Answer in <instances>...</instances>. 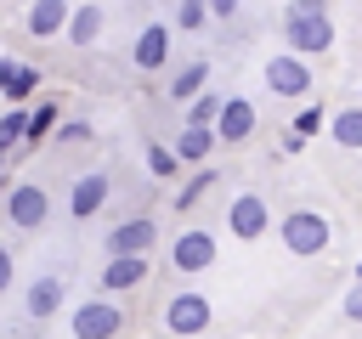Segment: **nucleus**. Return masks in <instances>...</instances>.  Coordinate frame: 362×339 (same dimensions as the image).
Returning a JSON list of instances; mask_svg holds the SVG:
<instances>
[{"label": "nucleus", "mask_w": 362, "mask_h": 339, "mask_svg": "<svg viewBox=\"0 0 362 339\" xmlns=\"http://www.w3.org/2000/svg\"><path fill=\"white\" fill-rule=\"evenodd\" d=\"M283 34H288V51H300V56L328 51V45H334L328 0H288V11H283Z\"/></svg>", "instance_id": "f257e3e1"}, {"label": "nucleus", "mask_w": 362, "mask_h": 339, "mask_svg": "<svg viewBox=\"0 0 362 339\" xmlns=\"http://www.w3.org/2000/svg\"><path fill=\"white\" fill-rule=\"evenodd\" d=\"M277 232H283V249H288V254H300V260L322 254V249H328V237H334V232H328V220H322L317 209H288Z\"/></svg>", "instance_id": "f03ea898"}, {"label": "nucleus", "mask_w": 362, "mask_h": 339, "mask_svg": "<svg viewBox=\"0 0 362 339\" xmlns=\"http://www.w3.org/2000/svg\"><path fill=\"white\" fill-rule=\"evenodd\" d=\"M45 215H51V192H45L40 181H11V186H6V220H11L17 232H40Z\"/></svg>", "instance_id": "7ed1b4c3"}, {"label": "nucleus", "mask_w": 362, "mask_h": 339, "mask_svg": "<svg viewBox=\"0 0 362 339\" xmlns=\"http://www.w3.org/2000/svg\"><path fill=\"white\" fill-rule=\"evenodd\" d=\"M311 68H305V56L300 51H283V56H272L266 62V90L272 96H288V102H305L311 96Z\"/></svg>", "instance_id": "20e7f679"}, {"label": "nucleus", "mask_w": 362, "mask_h": 339, "mask_svg": "<svg viewBox=\"0 0 362 339\" xmlns=\"http://www.w3.org/2000/svg\"><path fill=\"white\" fill-rule=\"evenodd\" d=\"M79 339H113L119 328H124V311L113 305V299H85L79 311H74V322H68Z\"/></svg>", "instance_id": "39448f33"}, {"label": "nucleus", "mask_w": 362, "mask_h": 339, "mask_svg": "<svg viewBox=\"0 0 362 339\" xmlns=\"http://www.w3.org/2000/svg\"><path fill=\"white\" fill-rule=\"evenodd\" d=\"M226 226H232V237L255 243V237L272 226V209H266V198H255V192H238V198H232V209H226Z\"/></svg>", "instance_id": "423d86ee"}, {"label": "nucleus", "mask_w": 362, "mask_h": 339, "mask_svg": "<svg viewBox=\"0 0 362 339\" xmlns=\"http://www.w3.org/2000/svg\"><path fill=\"white\" fill-rule=\"evenodd\" d=\"M153 243H158V220L153 215H130V220H119L107 232V254H147Z\"/></svg>", "instance_id": "0eeeda50"}, {"label": "nucleus", "mask_w": 362, "mask_h": 339, "mask_svg": "<svg viewBox=\"0 0 362 339\" xmlns=\"http://www.w3.org/2000/svg\"><path fill=\"white\" fill-rule=\"evenodd\" d=\"M164 328H170V333H204V328H209V299L192 294V288H181V294L164 305Z\"/></svg>", "instance_id": "6e6552de"}, {"label": "nucleus", "mask_w": 362, "mask_h": 339, "mask_svg": "<svg viewBox=\"0 0 362 339\" xmlns=\"http://www.w3.org/2000/svg\"><path fill=\"white\" fill-rule=\"evenodd\" d=\"M249 136H255V102H243V96L221 102V113H215V141L238 147V141H249Z\"/></svg>", "instance_id": "1a4fd4ad"}, {"label": "nucleus", "mask_w": 362, "mask_h": 339, "mask_svg": "<svg viewBox=\"0 0 362 339\" xmlns=\"http://www.w3.org/2000/svg\"><path fill=\"white\" fill-rule=\"evenodd\" d=\"M130 56H136V68H141V73H158V68L170 62V23H147V28L136 34Z\"/></svg>", "instance_id": "9d476101"}, {"label": "nucleus", "mask_w": 362, "mask_h": 339, "mask_svg": "<svg viewBox=\"0 0 362 339\" xmlns=\"http://www.w3.org/2000/svg\"><path fill=\"white\" fill-rule=\"evenodd\" d=\"M107 192H113V181H107L102 170L79 175V181H74V192H68V215H74V220H90V215L107 203Z\"/></svg>", "instance_id": "9b49d317"}, {"label": "nucleus", "mask_w": 362, "mask_h": 339, "mask_svg": "<svg viewBox=\"0 0 362 339\" xmlns=\"http://www.w3.org/2000/svg\"><path fill=\"white\" fill-rule=\"evenodd\" d=\"M209 260H215V237H209V232H198V226H192V232H181V237L170 243V266H175V271H204Z\"/></svg>", "instance_id": "f8f14e48"}, {"label": "nucleus", "mask_w": 362, "mask_h": 339, "mask_svg": "<svg viewBox=\"0 0 362 339\" xmlns=\"http://www.w3.org/2000/svg\"><path fill=\"white\" fill-rule=\"evenodd\" d=\"M141 282H147V254H107V266H102V288L107 294H130Z\"/></svg>", "instance_id": "ddd939ff"}, {"label": "nucleus", "mask_w": 362, "mask_h": 339, "mask_svg": "<svg viewBox=\"0 0 362 339\" xmlns=\"http://www.w3.org/2000/svg\"><path fill=\"white\" fill-rule=\"evenodd\" d=\"M57 305H62V277H34V282H28V294H23L28 322H51V316H57Z\"/></svg>", "instance_id": "4468645a"}, {"label": "nucleus", "mask_w": 362, "mask_h": 339, "mask_svg": "<svg viewBox=\"0 0 362 339\" xmlns=\"http://www.w3.org/2000/svg\"><path fill=\"white\" fill-rule=\"evenodd\" d=\"M34 90H40V68L6 56V62H0V96H6V102H28Z\"/></svg>", "instance_id": "2eb2a0df"}, {"label": "nucleus", "mask_w": 362, "mask_h": 339, "mask_svg": "<svg viewBox=\"0 0 362 339\" xmlns=\"http://www.w3.org/2000/svg\"><path fill=\"white\" fill-rule=\"evenodd\" d=\"M102 6H74L68 11V23H62V34H68V45H96L102 40Z\"/></svg>", "instance_id": "dca6fc26"}, {"label": "nucleus", "mask_w": 362, "mask_h": 339, "mask_svg": "<svg viewBox=\"0 0 362 339\" xmlns=\"http://www.w3.org/2000/svg\"><path fill=\"white\" fill-rule=\"evenodd\" d=\"M209 153H215V124H181L175 158H181V164H204Z\"/></svg>", "instance_id": "f3484780"}, {"label": "nucleus", "mask_w": 362, "mask_h": 339, "mask_svg": "<svg viewBox=\"0 0 362 339\" xmlns=\"http://www.w3.org/2000/svg\"><path fill=\"white\" fill-rule=\"evenodd\" d=\"M68 0H34L28 6V34L34 40H51V34H62V23H68Z\"/></svg>", "instance_id": "a211bd4d"}, {"label": "nucleus", "mask_w": 362, "mask_h": 339, "mask_svg": "<svg viewBox=\"0 0 362 339\" xmlns=\"http://www.w3.org/2000/svg\"><path fill=\"white\" fill-rule=\"evenodd\" d=\"M328 136H334L339 147H351V153H362V102H351V107H339V113H328Z\"/></svg>", "instance_id": "6ab92c4d"}, {"label": "nucleus", "mask_w": 362, "mask_h": 339, "mask_svg": "<svg viewBox=\"0 0 362 339\" xmlns=\"http://www.w3.org/2000/svg\"><path fill=\"white\" fill-rule=\"evenodd\" d=\"M57 119H62V107L45 96V102H34L28 107V124H23V141H45L51 130H57Z\"/></svg>", "instance_id": "aec40b11"}, {"label": "nucleus", "mask_w": 362, "mask_h": 339, "mask_svg": "<svg viewBox=\"0 0 362 339\" xmlns=\"http://www.w3.org/2000/svg\"><path fill=\"white\" fill-rule=\"evenodd\" d=\"M204 85H209V62H187V68L170 79V96H175V102H192Z\"/></svg>", "instance_id": "412c9836"}, {"label": "nucleus", "mask_w": 362, "mask_h": 339, "mask_svg": "<svg viewBox=\"0 0 362 339\" xmlns=\"http://www.w3.org/2000/svg\"><path fill=\"white\" fill-rule=\"evenodd\" d=\"M204 17H209V0H175V23H170V28L198 34V28H204Z\"/></svg>", "instance_id": "4be33fe9"}, {"label": "nucleus", "mask_w": 362, "mask_h": 339, "mask_svg": "<svg viewBox=\"0 0 362 339\" xmlns=\"http://www.w3.org/2000/svg\"><path fill=\"white\" fill-rule=\"evenodd\" d=\"M23 124H28V107L11 102V107L0 113V147H17V141H23Z\"/></svg>", "instance_id": "5701e85b"}, {"label": "nucleus", "mask_w": 362, "mask_h": 339, "mask_svg": "<svg viewBox=\"0 0 362 339\" xmlns=\"http://www.w3.org/2000/svg\"><path fill=\"white\" fill-rule=\"evenodd\" d=\"M215 113H221V96L215 90H198L187 102V124H215Z\"/></svg>", "instance_id": "b1692460"}, {"label": "nucleus", "mask_w": 362, "mask_h": 339, "mask_svg": "<svg viewBox=\"0 0 362 339\" xmlns=\"http://www.w3.org/2000/svg\"><path fill=\"white\" fill-rule=\"evenodd\" d=\"M147 170H153L158 181H170V175L181 170V158H175V147H164V141H153V147H147Z\"/></svg>", "instance_id": "393cba45"}, {"label": "nucleus", "mask_w": 362, "mask_h": 339, "mask_svg": "<svg viewBox=\"0 0 362 339\" xmlns=\"http://www.w3.org/2000/svg\"><path fill=\"white\" fill-rule=\"evenodd\" d=\"M209 186H215V170H198V175H192V181H187V186H181V198H175V209H181V215H187V209H192V203H198V198H204V192H209Z\"/></svg>", "instance_id": "a878e982"}, {"label": "nucleus", "mask_w": 362, "mask_h": 339, "mask_svg": "<svg viewBox=\"0 0 362 339\" xmlns=\"http://www.w3.org/2000/svg\"><path fill=\"white\" fill-rule=\"evenodd\" d=\"M322 124H328V113H322V107H300V119H294V130H300V136H311V130H322Z\"/></svg>", "instance_id": "bb28decb"}, {"label": "nucleus", "mask_w": 362, "mask_h": 339, "mask_svg": "<svg viewBox=\"0 0 362 339\" xmlns=\"http://www.w3.org/2000/svg\"><path fill=\"white\" fill-rule=\"evenodd\" d=\"M339 311H345L351 322H362V277H356V288H351V294L339 299Z\"/></svg>", "instance_id": "cd10ccee"}, {"label": "nucleus", "mask_w": 362, "mask_h": 339, "mask_svg": "<svg viewBox=\"0 0 362 339\" xmlns=\"http://www.w3.org/2000/svg\"><path fill=\"white\" fill-rule=\"evenodd\" d=\"M11 277H17V254H11L6 243H0V294L11 288Z\"/></svg>", "instance_id": "c85d7f7f"}, {"label": "nucleus", "mask_w": 362, "mask_h": 339, "mask_svg": "<svg viewBox=\"0 0 362 339\" xmlns=\"http://www.w3.org/2000/svg\"><path fill=\"white\" fill-rule=\"evenodd\" d=\"M57 141H68V147L74 141H90V124H57Z\"/></svg>", "instance_id": "c756f323"}, {"label": "nucleus", "mask_w": 362, "mask_h": 339, "mask_svg": "<svg viewBox=\"0 0 362 339\" xmlns=\"http://www.w3.org/2000/svg\"><path fill=\"white\" fill-rule=\"evenodd\" d=\"M209 11H215V17H232V11H238V0H209Z\"/></svg>", "instance_id": "7c9ffc66"}, {"label": "nucleus", "mask_w": 362, "mask_h": 339, "mask_svg": "<svg viewBox=\"0 0 362 339\" xmlns=\"http://www.w3.org/2000/svg\"><path fill=\"white\" fill-rule=\"evenodd\" d=\"M6 186H11V181H6V164H0V198H6Z\"/></svg>", "instance_id": "2f4dec72"}, {"label": "nucleus", "mask_w": 362, "mask_h": 339, "mask_svg": "<svg viewBox=\"0 0 362 339\" xmlns=\"http://www.w3.org/2000/svg\"><path fill=\"white\" fill-rule=\"evenodd\" d=\"M6 158H11V147H0V164H6Z\"/></svg>", "instance_id": "473e14b6"}, {"label": "nucleus", "mask_w": 362, "mask_h": 339, "mask_svg": "<svg viewBox=\"0 0 362 339\" xmlns=\"http://www.w3.org/2000/svg\"><path fill=\"white\" fill-rule=\"evenodd\" d=\"M0 62H6V51H0Z\"/></svg>", "instance_id": "72a5a7b5"}, {"label": "nucleus", "mask_w": 362, "mask_h": 339, "mask_svg": "<svg viewBox=\"0 0 362 339\" xmlns=\"http://www.w3.org/2000/svg\"><path fill=\"white\" fill-rule=\"evenodd\" d=\"M356 277H362V266H356Z\"/></svg>", "instance_id": "f704fd0d"}, {"label": "nucleus", "mask_w": 362, "mask_h": 339, "mask_svg": "<svg viewBox=\"0 0 362 339\" xmlns=\"http://www.w3.org/2000/svg\"><path fill=\"white\" fill-rule=\"evenodd\" d=\"M170 6H175V0H170Z\"/></svg>", "instance_id": "c9c22d12"}]
</instances>
